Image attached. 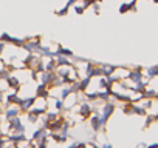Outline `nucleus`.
Returning a JSON list of instances; mask_svg holds the SVG:
<instances>
[{
  "label": "nucleus",
  "instance_id": "423d86ee",
  "mask_svg": "<svg viewBox=\"0 0 158 148\" xmlns=\"http://www.w3.org/2000/svg\"><path fill=\"white\" fill-rule=\"evenodd\" d=\"M6 142H8V139H6V136H0V148H5V145H6Z\"/></svg>",
  "mask_w": 158,
  "mask_h": 148
},
{
  "label": "nucleus",
  "instance_id": "20e7f679",
  "mask_svg": "<svg viewBox=\"0 0 158 148\" xmlns=\"http://www.w3.org/2000/svg\"><path fill=\"white\" fill-rule=\"evenodd\" d=\"M68 11H70V8H68V6H64V8H60V10H57V11H56V16L64 17V16H67V14H68Z\"/></svg>",
  "mask_w": 158,
  "mask_h": 148
},
{
  "label": "nucleus",
  "instance_id": "0eeeda50",
  "mask_svg": "<svg viewBox=\"0 0 158 148\" xmlns=\"http://www.w3.org/2000/svg\"><path fill=\"white\" fill-rule=\"evenodd\" d=\"M5 148H19V146H17V143H16V142H6Z\"/></svg>",
  "mask_w": 158,
  "mask_h": 148
},
{
  "label": "nucleus",
  "instance_id": "39448f33",
  "mask_svg": "<svg viewBox=\"0 0 158 148\" xmlns=\"http://www.w3.org/2000/svg\"><path fill=\"white\" fill-rule=\"evenodd\" d=\"M90 8L93 10V13L98 16L99 13H101V5H99V2H96V3H93V5H90Z\"/></svg>",
  "mask_w": 158,
  "mask_h": 148
},
{
  "label": "nucleus",
  "instance_id": "7ed1b4c3",
  "mask_svg": "<svg viewBox=\"0 0 158 148\" xmlns=\"http://www.w3.org/2000/svg\"><path fill=\"white\" fill-rule=\"evenodd\" d=\"M17 105H19V108H20L22 114H25V113H28V111L33 108V105H34V97H25V99H19Z\"/></svg>",
  "mask_w": 158,
  "mask_h": 148
},
{
  "label": "nucleus",
  "instance_id": "f03ea898",
  "mask_svg": "<svg viewBox=\"0 0 158 148\" xmlns=\"http://www.w3.org/2000/svg\"><path fill=\"white\" fill-rule=\"evenodd\" d=\"M19 116H22V111H20L17 103L3 105V119L5 120H10V119H14V117H19Z\"/></svg>",
  "mask_w": 158,
  "mask_h": 148
},
{
  "label": "nucleus",
  "instance_id": "6e6552de",
  "mask_svg": "<svg viewBox=\"0 0 158 148\" xmlns=\"http://www.w3.org/2000/svg\"><path fill=\"white\" fill-rule=\"evenodd\" d=\"M0 136H2V133H0Z\"/></svg>",
  "mask_w": 158,
  "mask_h": 148
},
{
  "label": "nucleus",
  "instance_id": "f257e3e1",
  "mask_svg": "<svg viewBox=\"0 0 158 148\" xmlns=\"http://www.w3.org/2000/svg\"><path fill=\"white\" fill-rule=\"evenodd\" d=\"M6 123H8V133H22V134H27V125L23 123L22 116L14 117V119H10V120H6Z\"/></svg>",
  "mask_w": 158,
  "mask_h": 148
}]
</instances>
